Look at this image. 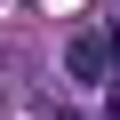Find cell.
Returning <instances> with one entry per match:
<instances>
[{
    "instance_id": "cell-2",
    "label": "cell",
    "mask_w": 120,
    "mask_h": 120,
    "mask_svg": "<svg viewBox=\"0 0 120 120\" xmlns=\"http://www.w3.org/2000/svg\"><path fill=\"white\" fill-rule=\"evenodd\" d=\"M48 120H80V112H64V104H48Z\"/></svg>"
},
{
    "instance_id": "cell-1",
    "label": "cell",
    "mask_w": 120,
    "mask_h": 120,
    "mask_svg": "<svg viewBox=\"0 0 120 120\" xmlns=\"http://www.w3.org/2000/svg\"><path fill=\"white\" fill-rule=\"evenodd\" d=\"M112 64H120V40H112L104 24H80V32L64 40V72H72L80 88H104V80H112Z\"/></svg>"
}]
</instances>
